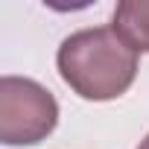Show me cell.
I'll list each match as a JSON object with an SVG mask.
<instances>
[{"label": "cell", "instance_id": "obj_4", "mask_svg": "<svg viewBox=\"0 0 149 149\" xmlns=\"http://www.w3.org/2000/svg\"><path fill=\"white\" fill-rule=\"evenodd\" d=\"M137 149H149V134H146V137L140 140V146H137Z\"/></svg>", "mask_w": 149, "mask_h": 149}, {"label": "cell", "instance_id": "obj_2", "mask_svg": "<svg viewBox=\"0 0 149 149\" xmlns=\"http://www.w3.org/2000/svg\"><path fill=\"white\" fill-rule=\"evenodd\" d=\"M58 123L56 97L26 76L0 79V140L6 146H35Z\"/></svg>", "mask_w": 149, "mask_h": 149}, {"label": "cell", "instance_id": "obj_1", "mask_svg": "<svg viewBox=\"0 0 149 149\" xmlns=\"http://www.w3.org/2000/svg\"><path fill=\"white\" fill-rule=\"evenodd\" d=\"M56 64L67 88L91 102L123 97L137 76V53L111 26L67 35L58 47Z\"/></svg>", "mask_w": 149, "mask_h": 149}, {"label": "cell", "instance_id": "obj_3", "mask_svg": "<svg viewBox=\"0 0 149 149\" xmlns=\"http://www.w3.org/2000/svg\"><path fill=\"white\" fill-rule=\"evenodd\" d=\"M111 29L134 53H149V0H123V3H117Z\"/></svg>", "mask_w": 149, "mask_h": 149}]
</instances>
